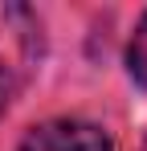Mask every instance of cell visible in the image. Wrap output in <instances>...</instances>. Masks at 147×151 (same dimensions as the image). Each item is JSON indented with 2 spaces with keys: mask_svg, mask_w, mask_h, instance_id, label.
<instances>
[{
  "mask_svg": "<svg viewBox=\"0 0 147 151\" xmlns=\"http://www.w3.org/2000/svg\"><path fill=\"white\" fill-rule=\"evenodd\" d=\"M12 94H17V74L0 61V114L8 110V102H12Z\"/></svg>",
  "mask_w": 147,
  "mask_h": 151,
  "instance_id": "cell-3",
  "label": "cell"
},
{
  "mask_svg": "<svg viewBox=\"0 0 147 151\" xmlns=\"http://www.w3.org/2000/svg\"><path fill=\"white\" fill-rule=\"evenodd\" d=\"M127 70L131 78L147 86V12L139 17V25H135V37H131V45H127Z\"/></svg>",
  "mask_w": 147,
  "mask_h": 151,
  "instance_id": "cell-2",
  "label": "cell"
},
{
  "mask_svg": "<svg viewBox=\"0 0 147 151\" xmlns=\"http://www.w3.org/2000/svg\"><path fill=\"white\" fill-rule=\"evenodd\" d=\"M21 151H115L110 135L86 119H53L33 127L21 139Z\"/></svg>",
  "mask_w": 147,
  "mask_h": 151,
  "instance_id": "cell-1",
  "label": "cell"
}]
</instances>
